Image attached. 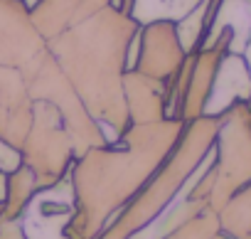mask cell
Returning a JSON list of instances; mask_svg holds the SVG:
<instances>
[{
	"instance_id": "6da1fadb",
	"label": "cell",
	"mask_w": 251,
	"mask_h": 239,
	"mask_svg": "<svg viewBox=\"0 0 251 239\" xmlns=\"http://www.w3.org/2000/svg\"><path fill=\"white\" fill-rule=\"evenodd\" d=\"M182 129L180 118L131 124L113 141L74 158L69 170L74 212L64 227L67 239H96L155 173Z\"/></svg>"
},
{
	"instance_id": "7a4b0ae2",
	"label": "cell",
	"mask_w": 251,
	"mask_h": 239,
	"mask_svg": "<svg viewBox=\"0 0 251 239\" xmlns=\"http://www.w3.org/2000/svg\"><path fill=\"white\" fill-rule=\"evenodd\" d=\"M138 30L141 25L131 15L108 5L81 25L47 40L86 111L111 131V141L131 126L123 99V72Z\"/></svg>"
},
{
	"instance_id": "3957f363",
	"label": "cell",
	"mask_w": 251,
	"mask_h": 239,
	"mask_svg": "<svg viewBox=\"0 0 251 239\" xmlns=\"http://www.w3.org/2000/svg\"><path fill=\"white\" fill-rule=\"evenodd\" d=\"M217 129V113H204L195 121H187L177 143L170 148V153L163 158L155 173L116 212V217L103 227V232L96 239H133L143 234L175 202V197L182 192L190 178L212 156Z\"/></svg>"
},
{
	"instance_id": "277c9868",
	"label": "cell",
	"mask_w": 251,
	"mask_h": 239,
	"mask_svg": "<svg viewBox=\"0 0 251 239\" xmlns=\"http://www.w3.org/2000/svg\"><path fill=\"white\" fill-rule=\"evenodd\" d=\"M219 129L214 138V160L204 168L212 180L207 207L219 212L224 202L251 183V108L249 99H236L219 113Z\"/></svg>"
},
{
	"instance_id": "5b68a950",
	"label": "cell",
	"mask_w": 251,
	"mask_h": 239,
	"mask_svg": "<svg viewBox=\"0 0 251 239\" xmlns=\"http://www.w3.org/2000/svg\"><path fill=\"white\" fill-rule=\"evenodd\" d=\"M23 81H25V89H27L32 101H37V99L50 101L62 113L64 124H67V131L74 141L76 158L81 153H86L89 148L108 143L106 129L86 111V106L81 104V99L76 94V89L72 86V81L62 72V67L54 59V54L50 52V47L23 72Z\"/></svg>"
},
{
	"instance_id": "8992f818",
	"label": "cell",
	"mask_w": 251,
	"mask_h": 239,
	"mask_svg": "<svg viewBox=\"0 0 251 239\" xmlns=\"http://www.w3.org/2000/svg\"><path fill=\"white\" fill-rule=\"evenodd\" d=\"M76 158L74 141L62 113L50 101H32V118L20 146V163L27 165L37 180V190L62 183Z\"/></svg>"
},
{
	"instance_id": "52a82bcc",
	"label": "cell",
	"mask_w": 251,
	"mask_h": 239,
	"mask_svg": "<svg viewBox=\"0 0 251 239\" xmlns=\"http://www.w3.org/2000/svg\"><path fill=\"white\" fill-rule=\"evenodd\" d=\"M47 40L32 23L23 0H0V67L25 72L42 52Z\"/></svg>"
},
{
	"instance_id": "ba28073f",
	"label": "cell",
	"mask_w": 251,
	"mask_h": 239,
	"mask_svg": "<svg viewBox=\"0 0 251 239\" xmlns=\"http://www.w3.org/2000/svg\"><path fill=\"white\" fill-rule=\"evenodd\" d=\"M185 57L187 52L180 42L175 20H153L148 25H141L133 62L136 72L165 84L182 67Z\"/></svg>"
},
{
	"instance_id": "9c48e42d",
	"label": "cell",
	"mask_w": 251,
	"mask_h": 239,
	"mask_svg": "<svg viewBox=\"0 0 251 239\" xmlns=\"http://www.w3.org/2000/svg\"><path fill=\"white\" fill-rule=\"evenodd\" d=\"M72 212H74V197L67 175L54 187L35 192L27 210L20 217V224L27 239H67L64 227L72 219Z\"/></svg>"
},
{
	"instance_id": "30bf717a",
	"label": "cell",
	"mask_w": 251,
	"mask_h": 239,
	"mask_svg": "<svg viewBox=\"0 0 251 239\" xmlns=\"http://www.w3.org/2000/svg\"><path fill=\"white\" fill-rule=\"evenodd\" d=\"M32 118V99L25 89L23 74L0 67V141L20 153Z\"/></svg>"
},
{
	"instance_id": "8fae6325",
	"label": "cell",
	"mask_w": 251,
	"mask_h": 239,
	"mask_svg": "<svg viewBox=\"0 0 251 239\" xmlns=\"http://www.w3.org/2000/svg\"><path fill=\"white\" fill-rule=\"evenodd\" d=\"M108 5H113V0H40L30 15L40 35L45 40H52L94 18Z\"/></svg>"
},
{
	"instance_id": "7c38bea8",
	"label": "cell",
	"mask_w": 251,
	"mask_h": 239,
	"mask_svg": "<svg viewBox=\"0 0 251 239\" xmlns=\"http://www.w3.org/2000/svg\"><path fill=\"white\" fill-rule=\"evenodd\" d=\"M123 99H126L131 124H153L168 118L165 84L136 69L123 72Z\"/></svg>"
},
{
	"instance_id": "4fadbf2b",
	"label": "cell",
	"mask_w": 251,
	"mask_h": 239,
	"mask_svg": "<svg viewBox=\"0 0 251 239\" xmlns=\"http://www.w3.org/2000/svg\"><path fill=\"white\" fill-rule=\"evenodd\" d=\"M251 94V74L246 67L244 54L239 52H229L219 67L217 81H214V91L207 106V113H219L224 106H229L236 99H249Z\"/></svg>"
},
{
	"instance_id": "5bb4252c",
	"label": "cell",
	"mask_w": 251,
	"mask_h": 239,
	"mask_svg": "<svg viewBox=\"0 0 251 239\" xmlns=\"http://www.w3.org/2000/svg\"><path fill=\"white\" fill-rule=\"evenodd\" d=\"M202 0H113V8L131 15L138 25H148L153 20H180L190 10H195Z\"/></svg>"
},
{
	"instance_id": "9a60e30c",
	"label": "cell",
	"mask_w": 251,
	"mask_h": 239,
	"mask_svg": "<svg viewBox=\"0 0 251 239\" xmlns=\"http://www.w3.org/2000/svg\"><path fill=\"white\" fill-rule=\"evenodd\" d=\"M219 5H222V0H202L195 10H190L185 18H180L175 23L180 42H182L187 54L197 52L200 47H204L209 42L212 30H214V20H217V13H219Z\"/></svg>"
},
{
	"instance_id": "2e32d148",
	"label": "cell",
	"mask_w": 251,
	"mask_h": 239,
	"mask_svg": "<svg viewBox=\"0 0 251 239\" xmlns=\"http://www.w3.org/2000/svg\"><path fill=\"white\" fill-rule=\"evenodd\" d=\"M219 229L234 239H251V183L236 190L217 212Z\"/></svg>"
},
{
	"instance_id": "e0dca14e",
	"label": "cell",
	"mask_w": 251,
	"mask_h": 239,
	"mask_svg": "<svg viewBox=\"0 0 251 239\" xmlns=\"http://www.w3.org/2000/svg\"><path fill=\"white\" fill-rule=\"evenodd\" d=\"M37 192V180L32 175V170L27 165H18L13 170H8V183H5V210H3V222L8 219H20L23 212L27 210L30 200Z\"/></svg>"
},
{
	"instance_id": "ac0fdd59",
	"label": "cell",
	"mask_w": 251,
	"mask_h": 239,
	"mask_svg": "<svg viewBox=\"0 0 251 239\" xmlns=\"http://www.w3.org/2000/svg\"><path fill=\"white\" fill-rule=\"evenodd\" d=\"M219 232V219L214 210H202L200 214L185 219L182 224L173 227L170 232L160 234L158 239H212Z\"/></svg>"
},
{
	"instance_id": "d6986e66",
	"label": "cell",
	"mask_w": 251,
	"mask_h": 239,
	"mask_svg": "<svg viewBox=\"0 0 251 239\" xmlns=\"http://www.w3.org/2000/svg\"><path fill=\"white\" fill-rule=\"evenodd\" d=\"M20 165V153L0 141V170H13Z\"/></svg>"
},
{
	"instance_id": "ffe728a7",
	"label": "cell",
	"mask_w": 251,
	"mask_h": 239,
	"mask_svg": "<svg viewBox=\"0 0 251 239\" xmlns=\"http://www.w3.org/2000/svg\"><path fill=\"white\" fill-rule=\"evenodd\" d=\"M0 239H27L20 219H8V222H0Z\"/></svg>"
},
{
	"instance_id": "44dd1931",
	"label": "cell",
	"mask_w": 251,
	"mask_h": 239,
	"mask_svg": "<svg viewBox=\"0 0 251 239\" xmlns=\"http://www.w3.org/2000/svg\"><path fill=\"white\" fill-rule=\"evenodd\" d=\"M5 183H8V170H0V202L5 200Z\"/></svg>"
},
{
	"instance_id": "7402d4cb",
	"label": "cell",
	"mask_w": 251,
	"mask_h": 239,
	"mask_svg": "<svg viewBox=\"0 0 251 239\" xmlns=\"http://www.w3.org/2000/svg\"><path fill=\"white\" fill-rule=\"evenodd\" d=\"M212 239H234V237H229V234H224V232L219 229V232H217V234H214Z\"/></svg>"
},
{
	"instance_id": "603a6c76",
	"label": "cell",
	"mask_w": 251,
	"mask_h": 239,
	"mask_svg": "<svg viewBox=\"0 0 251 239\" xmlns=\"http://www.w3.org/2000/svg\"><path fill=\"white\" fill-rule=\"evenodd\" d=\"M3 210H5V205H3V202H0V222H3Z\"/></svg>"
},
{
	"instance_id": "cb8c5ba5",
	"label": "cell",
	"mask_w": 251,
	"mask_h": 239,
	"mask_svg": "<svg viewBox=\"0 0 251 239\" xmlns=\"http://www.w3.org/2000/svg\"><path fill=\"white\" fill-rule=\"evenodd\" d=\"M249 108H251V94H249Z\"/></svg>"
}]
</instances>
